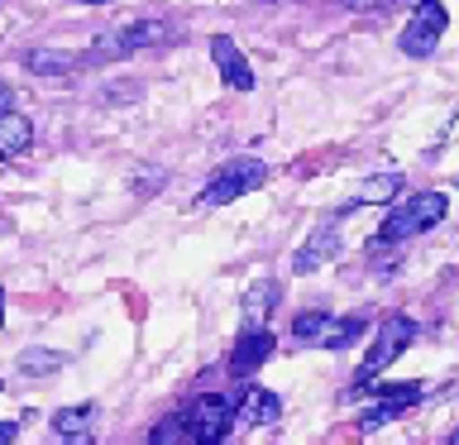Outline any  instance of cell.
Wrapping results in <instances>:
<instances>
[{
    "mask_svg": "<svg viewBox=\"0 0 459 445\" xmlns=\"http://www.w3.org/2000/svg\"><path fill=\"white\" fill-rule=\"evenodd\" d=\"M445 211H450L445 192H416V196H407L393 215H387V225L378 230V244H397V240L421 235V230H430V225L445 221Z\"/></svg>",
    "mask_w": 459,
    "mask_h": 445,
    "instance_id": "cell-1",
    "label": "cell"
},
{
    "mask_svg": "<svg viewBox=\"0 0 459 445\" xmlns=\"http://www.w3.org/2000/svg\"><path fill=\"white\" fill-rule=\"evenodd\" d=\"M411 340H416V321H411V316H387L383 330H378V336H373V345H368L364 364H359V373H354V388H373V383H378V373L393 364V359L407 350Z\"/></svg>",
    "mask_w": 459,
    "mask_h": 445,
    "instance_id": "cell-2",
    "label": "cell"
},
{
    "mask_svg": "<svg viewBox=\"0 0 459 445\" xmlns=\"http://www.w3.org/2000/svg\"><path fill=\"white\" fill-rule=\"evenodd\" d=\"M264 178H268V168L258 163V158H235V163H225V168L206 182V192H201V206H230V201H239L244 192L264 187Z\"/></svg>",
    "mask_w": 459,
    "mask_h": 445,
    "instance_id": "cell-3",
    "label": "cell"
},
{
    "mask_svg": "<svg viewBox=\"0 0 459 445\" xmlns=\"http://www.w3.org/2000/svg\"><path fill=\"white\" fill-rule=\"evenodd\" d=\"M445 24H450V14H445L440 0H416L411 20H407V29H402V39H397L402 53H407V57H430L440 48Z\"/></svg>",
    "mask_w": 459,
    "mask_h": 445,
    "instance_id": "cell-4",
    "label": "cell"
},
{
    "mask_svg": "<svg viewBox=\"0 0 459 445\" xmlns=\"http://www.w3.org/2000/svg\"><path fill=\"white\" fill-rule=\"evenodd\" d=\"M163 43H172V24H163V20H134V24L115 29V34L100 43V48H91V57L139 53V48H163Z\"/></svg>",
    "mask_w": 459,
    "mask_h": 445,
    "instance_id": "cell-5",
    "label": "cell"
},
{
    "mask_svg": "<svg viewBox=\"0 0 459 445\" xmlns=\"http://www.w3.org/2000/svg\"><path fill=\"white\" fill-rule=\"evenodd\" d=\"M186 422H192V436L206 445V441H225L230 436V422H235V407L221 397V393H201L192 407L182 412Z\"/></svg>",
    "mask_w": 459,
    "mask_h": 445,
    "instance_id": "cell-6",
    "label": "cell"
},
{
    "mask_svg": "<svg viewBox=\"0 0 459 445\" xmlns=\"http://www.w3.org/2000/svg\"><path fill=\"white\" fill-rule=\"evenodd\" d=\"M335 254H340V225H335V221H321V225L307 235V244L292 254V273H301V278H307V273H316L321 264H330Z\"/></svg>",
    "mask_w": 459,
    "mask_h": 445,
    "instance_id": "cell-7",
    "label": "cell"
},
{
    "mask_svg": "<svg viewBox=\"0 0 459 445\" xmlns=\"http://www.w3.org/2000/svg\"><path fill=\"white\" fill-rule=\"evenodd\" d=\"M211 57H215V67H221L225 86H235V92H254V67H249V57L239 53V43L230 34L211 39Z\"/></svg>",
    "mask_w": 459,
    "mask_h": 445,
    "instance_id": "cell-8",
    "label": "cell"
},
{
    "mask_svg": "<svg viewBox=\"0 0 459 445\" xmlns=\"http://www.w3.org/2000/svg\"><path fill=\"white\" fill-rule=\"evenodd\" d=\"M273 330H264V326H249L239 336V345H235V354H230V369H235V379H249V373L258 369V364H268V354H273Z\"/></svg>",
    "mask_w": 459,
    "mask_h": 445,
    "instance_id": "cell-9",
    "label": "cell"
},
{
    "mask_svg": "<svg viewBox=\"0 0 459 445\" xmlns=\"http://www.w3.org/2000/svg\"><path fill=\"white\" fill-rule=\"evenodd\" d=\"M416 397H421V388H416V383H402V388H383V397L373 402V407H368L364 416H359V426H364V431H378V426H387V422H397V416L407 412Z\"/></svg>",
    "mask_w": 459,
    "mask_h": 445,
    "instance_id": "cell-10",
    "label": "cell"
},
{
    "mask_svg": "<svg viewBox=\"0 0 459 445\" xmlns=\"http://www.w3.org/2000/svg\"><path fill=\"white\" fill-rule=\"evenodd\" d=\"M282 416V402L278 393H268V388H244L239 407H235V422H249V426H273Z\"/></svg>",
    "mask_w": 459,
    "mask_h": 445,
    "instance_id": "cell-11",
    "label": "cell"
},
{
    "mask_svg": "<svg viewBox=\"0 0 459 445\" xmlns=\"http://www.w3.org/2000/svg\"><path fill=\"white\" fill-rule=\"evenodd\" d=\"M100 422V412H96V402H77V407H63L53 416V436H63V441H86L96 431Z\"/></svg>",
    "mask_w": 459,
    "mask_h": 445,
    "instance_id": "cell-12",
    "label": "cell"
},
{
    "mask_svg": "<svg viewBox=\"0 0 459 445\" xmlns=\"http://www.w3.org/2000/svg\"><path fill=\"white\" fill-rule=\"evenodd\" d=\"M34 144V125L20 110H0V158H14Z\"/></svg>",
    "mask_w": 459,
    "mask_h": 445,
    "instance_id": "cell-13",
    "label": "cell"
},
{
    "mask_svg": "<svg viewBox=\"0 0 459 445\" xmlns=\"http://www.w3.org/2000/svg\"><path fill=\"white\" fill-rule=\"evenodd\" d=\"M82 63V53H67V48H34L24 57L29 72H39V77H63V72H72Z\"/></svg>",
    "mask_w": 459,
    "mask_h": 445,
    "instance_id": "cell-14",
    "label": "cell"
},
{
    "mask_svg": "<svg viewBox=\"0 0 459 445\" xmlns=\"http://www.w3.org/2000/svg\"><path fill=\"white\" fill-rule=\"evenodd\" d=\"M364 330H368V316H364V311L344 316V321H335V316H330V321H325V330H321V340H316V345H330V350H344V345H354L359 336H364Z\"/></svg>",
    "mask_w": 459,
    "mask_h": 445,
    "instance_id": "cell-15",
    "label": "cell"
},
{
    "mask_svg": "<svg viewBox=\"0 0 459 445\" xmlns=\"http://www.w3.org/2000/svg\"><path fill=\"white\" fill-rule=\"evenodd\" d=\"M397 187H402V172H378V178H368L364 187H359L350 206H373V201H393V196H397Z\"/></svg>",
    "mask_w": 459,
    "mask_h": 445,
    "instance_id": "cell-16",
    "label": "cell"
},
{
    "mask_svg": "<svg viewBox=\"0 0 459 445\" xmlns=\"http://www.w3.org/2000/svg\"><path fill=\"white\" fill-rule=\"evenodd\" d=\"M273 301H278V283H258L244 292V316H249V326H258L264 316L273 311Z\"/></svg>",
    "mask_w": 459,
    "mask_h": 445,
    "instance_id": "cell-17",
    "label": "cell"
},
{
    "mask_svg": "<svg viewBox=\"0 0 459 445\" xmlns=\"http://www.w3.org/2000/svg\"><path fill=\"white\" fill-rule=\"evenodd\" d=\"M325 321H330V311H321V307H316V311H301L297 321H292V336L316 345V340H321V330H325Z\"/></svg>",
    "mask_w": 459,
    "mask_h": 445,
    "instance_id": "cell-18",
    "label": "cell"
},
{
    "mask_svg": "<svg viewBox=\"0 0 459 445\" xmlns=\"http://www.w3.org/2000/svg\"><path fill=\"white\" fill-rule=\"evenodd\" d=\"M172 441H196L192 436V422L186 416H168V422L153 426V445H172Z\"/></svg>",
    "mask_w": 459,
    "mask_h": 445,
    "instance_id": "cell-19",
    "label": "cell"
},
{
    "mask_svg": "<svg viewBox=\"0 0 459 445\" xmlns=\"http://www.w3.org/2000/svg\"><path fill=\"white\" fill-rule=\"evenodd\" d=\"M57 364H63V354H53V350H24L20 354V369L24 373H53Z\"/></svg>",
    "mask_w": 459,
    "mask_h": 445,
    "instance_id": "cell-20",
    "label": "cell"
},
{
    "mask_svg": "<svg viewBox=\"0 0 459 445\" xmlns=\"http://www.w3.org/2000/svg\"><path fill=\"white\" fill-rule=\"evenodd\" d=\"M20 426H24V416H20V422H0V445H5V441H14V436H20Z\"/></svg>",
    "mask_w": 459,
    "mask_h": 445,
    "instance_id": "cell-21",
    "label": "cell"
},
{
    "mask_svg": "<svg viewBox=\"0 0 459 445\" xmlns=\"http://www.w3.org/2000/svg\"><path fill=\"white\" fill-rule=\"evenodd\" d=\"M0 110H10V86L0 82Z\"/></svg>",
    "mask_w": 459,
    "mask_h": 445,
    "instance_id": "cell-22",
    "label": "cell"
},
{
    "mask_svg": "<svg viewBox=\"0 0 459 445\" xmlns=\"http://www.w3.org/2000/svg\"><path fill=\"white\" fill-rule=\"evenodd\" d=\"M0 321H5V292H0Z\"/></svg>",
    "mask_w": 459,
    "mask_h": 445,
    "instance_id": "cell-23",
    "label": "cell"
},
{
    "mask_svg": "<svg viewBox=\"0 0 459 445\" xmlns=\"http://www.w3.org/2000/svg\"><path fill=\"white\" fill-rule=\"evenodd\" d=\"M86 5H106V0H86Z\"/></svg>",
    "mask_w": 459,
    "mask_h": 445,
    "instance_id": "cell-24",
    "label": "cell"
},
{
    "mask_svg": "<svg viewBox=\"0 0 459 445\" xmlns=\"http://www.w3.org/2000/svg\"><path fill=\"white\" fill-rule=\"evenodd\" d=\"M455 441H459V431H455Z\"/></svg>",
    "mask_w": 459,
    "mask_h": 445,
    "instance_id": "cell-25",
    "label": "cell"
},
{
    "mask_svg": "<svg viewBox=\"0 0 459 445\" xmlns=\"http://www.w3.org/2000/svg\"><path fill=\"white\" fill-rule=\"evenodd\" d=\"M455 187H459V178H455Z\"/></svg>",
    "mask_w": 459,
    "mask_h": 445,
    "instance_id": "cell-26",
    "label": "cell"
}]
</instances>
